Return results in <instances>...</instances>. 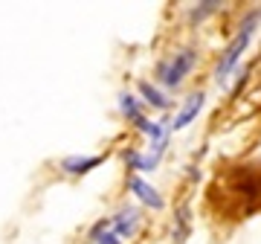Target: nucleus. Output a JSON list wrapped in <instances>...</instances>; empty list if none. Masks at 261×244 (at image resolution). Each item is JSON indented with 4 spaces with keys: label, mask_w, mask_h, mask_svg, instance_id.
<instances>
[{
    "label": "nucleus",
    "mask_w": 261,
    "mask_h": 244,
    "mask_svg": "<svg viewBox=\"0 0 261 244\" xmlns=\"http://www.w3.org/2000/svg\"><path fill=\"white\" fill-rule=\"evenodd\" d=\"M255 23H258V15H250L247 18V23L241 27V32L235 35V41L226 47L224 58L218 61V70H215V79L218 82H226V76H229V70L235 67V61L241 58V53L247 50V44H250V38H252V29H255Z\"/></svg>",
    "instance_id": "nucleus-1"
},
{
    "label": "nucleus",
    "mask_w": 261,
    "mask_h": 244,
    "mask_svg": "<svg viewBox=\"0 0 261 244\" xmlns=\"http://www.w3.org/2000/svg\"><path fill=\"white\" fill-rule=\"evenodd\" d=\"M195 58L197 53L195 50H183V53H177V56L171 58V61H166V64H160V82L166 87H177L180 82H183V76L195 67Z\"/></svg>",
    "instance_id": "nucleus-2"
},
{
    "label": "nucleus",
    "mask_w": 261,
    "mask_h": 244,
    "mask_svg": "<svg viewBox=\"0 0 261 244\" xmlns=\"http://www.w3.org/2000/svg\"><path fill=\"white\" fill-rule=\"evenodd\" d=\"M111 227H113V233L119 235V238H130V235L137 233V227H140V212H137L134 207H125L119 215L111 218Z\"/></svg>",
    "instance_id": "nucleus-3"
},
{
    "label": "nucleus",
    "mask_w": 261,
    "mask_h": 244,
    "mask_svg": "<svg viewBox=\"0 0 261 244\" xmlns=\"http://www.w3.org/2000/svg\"><path fill=\"white\" fill-rule=\"evenodd\" d=\"M203 99H206L203 93L189 96V99H186V105H183V111H180L177 116H174V122H171V128H174V131H180V128H186L189 122H192V119L197 116V113H200V108H203Z\"/></svg>",
    "instance_id": "nucleus-4"
},
{
    "label": "nucleus",
    "mask_w": 261,
    "mask_h": 244,
    "mask_svg": "<svg viewBox=\"0 0 261 244\" xmlns=\"http://www.w3.org/2000/svg\"><path fill=\"white\" fill-rule=\"evenodd\" d=\"M99 163H102V157H99V154H93V157H79V154H73V157L61 160V169L70 172V175H87V172L96 169Z\"/></svg>",
    "instance_id": "nucleus-5"
},
{
    "label": "nucleus",
    "mask_w": 261,
    "mask_h": 244,
    "mask_svg": "<svg viewBox=\"0 0 261 244\" xmlns=\"http://www.w3.org/2000/svg\"><path fill=\"white\" fill-rule=\"evenodd\" d=\"M130 189L137 192V198H140V201L151 204L154 209H163V198L157 195V189L151 186V183H145L142 178H130Z\"/></svg>",
    "instance_id": "nucleus-6"
},
{
    "label": "nucleus",
    "mask_w": 261,
    "mask_h": 244,
    "mask_svg": "<svg viewBox=\"0 0 261 244\" xmlns=\"http://www.w3.org/2000/svg\"><path fill=\"white\" fill-rule=\"evenodd\" d=\"M140 93L145 96V102L154 105V108H160V111H166V108H168V99L160 93L157 87H151L148 82H140Z\"/></svg>",
    "instance_id": "nucleus-7"
},
{
    "label": "nucleus",
    "mask_w": 261,
    "mask_h": 244,
    "mask_svg": "<svg viewBox=\"0 0 261 244\" xmlns=\"http://www.w3.org/2000/svg\"><path fill=\"white\" fill-rule=\"evenodd\" d=\"M119 111L128 116V119H140L142 113H140V102L134 99V93H119Z\"/></svg>",
    "instance_id": "nucleus-8"
},
{
    "label": "nucleus",
    "mask_w": 261,
    "mask_h": 244,
    "mask_svg": "<svg viewBox=\"0 0 261 244\" xmlns=\"http://www.w3.org/2000/svg\"><path fill=\"white\" fill-rule=\"evenodd\" d=\"M93 244H122V238H119L116 233H102Z\"/></svg>",
    "instance_id": "nucleus-9"
}]
</instances>
